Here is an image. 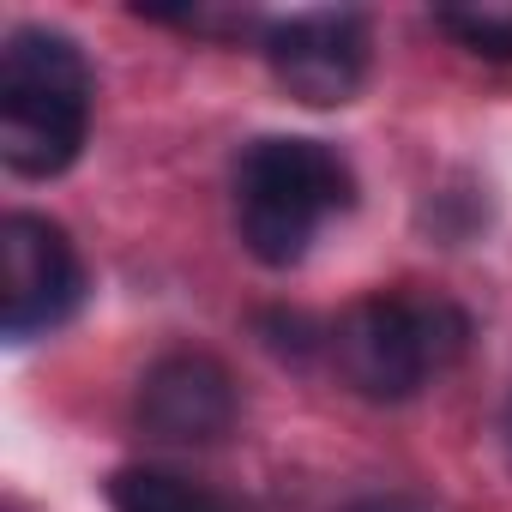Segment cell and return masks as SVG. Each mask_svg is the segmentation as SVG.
<instances>
[{"mask_svg":"<svg viewBox=\"0 0 512 512\" xmlns=\"http://www.w3.org/2000/svg\"><path fill=\"white\" fill-rule=\"evenodd\" d=\"M97 73L67 31L19 25L0 49V163L19 181H55L91 139Z\"/></svg>","mask_w":512,"mask_h":512,"instance_id":"1","label":"cell"},{"mask_svg":"<svg viewBox=\"0 0 512 512\" xmlns=\"http://www.w3.org/2000/svg\"><path fill=\"white\" fill-rule=\"evenodd\" d=\"M235 235L260 266L290 272L308 260V247L326 217L356 205V175L326 139L266 133L235 157Z\"/></svg>","mask_w":512,"mask_h":512,"instance_id":"2","label":"cell"},{"mask_svg":"<svg viewBox=\"0 0 512 512\" xmlns=\"http://www.w3.org/2000/svg\"><path fill=\"white\" fill-rule=\"evenodd\" d=\"M332 362L368 404H410L434 374L470 350V314L446 296H362L332 326Z\"/></svg>","mask_w":512,"mask_h":512,"instance_id":"3","label":"cell"},{"mask_svg":"<svg viewBox=\"0 0 512 512\" xmlns=\"http://www.w3.org/2000/svg\"><path fill=\"white\" fill-rule=\"evenodd\" d=\"M85 302V260L73 235L43 211L0 217V338L31 344L61 332Z\"/></svg>","mask_w":512,"mask_h":512,"instance_id":"4","label":"cell"},{"mask_svg":"<svg viewBox=\"0 0 512 512\" xmlns=\"http://www.w3.org/2000/svg\"><path fill=\"white\" fill-rule=\"evenodd\" d=\"M368 19L350 7L290 13L260 25V55L272 79L308 109H344L368 85Z\"/></svg>","mask_w":512,"mask_h":512,"instance_id":"5","label":"cell"},{"mask_svg":"<svg viewBox=\"0 0 512 512\" xmlns=\"http://www.w3.org/2000/svg\"><path fill=\"white\" fill-rule=\"evenodd\" d=\"M133 422L163 446H217L241 422V386L211 350H169L139 374Z\"/></svg>","mask_w":512,"mask_h":512,"instance_id":"6","label":"cell"},{"mask_svg":"<svg viewBox=\"0 0 512 512\" xmlns=\"http://www.w3.org/2000/svg\"><path fill=\"white\" fill-rule=\"evenodd\" d=\"M109 506L115 512H217V500L175 476V470H157V464H127L109 476Z\"/></svg>","mask_w":512,"mask_h":512,"instance_id":"7","label":"cell"},{"mask_svg":"<svg viewBox=\"0 0 512 512\" xmlns=\"http://www.w3.org/2000/svg\"><path fill=\"white\" fill-rule=\"evenodd\" d=\"M434 25L482 61H512V13H458V7H446V13H434Z\"/></svg>","mask_w":512,"mask_h":512,"instance_id":"8","label":"cell"},{"mask_svg":"<svg viewBox=\"0 0 512 512\" xmlns=\"http://www.w3.org/2000/svg\"><path fill=\"white\" fill-rule=\"evenodd\" d=\"M260 338H266L272 356H290V362H302V356H314L320 344H332L326 326H314L308 314H290V308H266V314H260Z\"/></svg>","mask_w":512,"mask_h":512,"instance_id":"9","label":"cell"},{"mask_svg":"<svg viewBox=\"0 0 512 512\" xmlns=\"http://www.w3.org/2000/svg\"><path fill=\"white\" fill-rule=\"evenodd\" d=\"M338 512H434V506L416 500V494H356V500L338 506Z\"/></svg>","mask_w":512,"mask_h":512,"instance_id":"10","label":"cell"},{"mask_svg":"<svg viewBox=\"0 0 512 512\" xmlns=\"http://www.w3.org/2000/svg\"><path fill=\"white\" fill-rule=\"evenodd\" d=\"M506 452H512V398H506Z\"/></svg>","mask_w":512,"mask_h":512,"instance_id":"11","label":"cell"}]
</instances>
